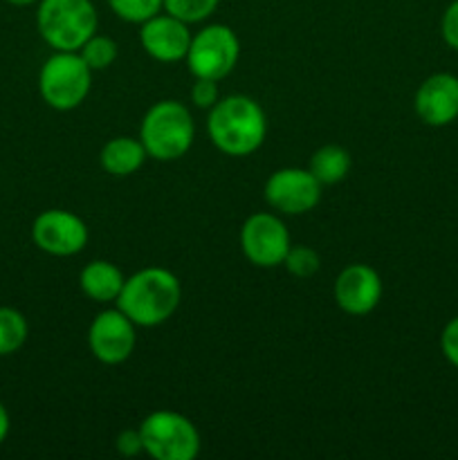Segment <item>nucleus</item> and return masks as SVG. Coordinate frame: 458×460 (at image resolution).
Masks as SVG:
<instances>
[{
	"label": "nucleus",
	"instance_id": "14",
	"mask_svg": "<svg viewBox=\"0 0 458 460\" xmlns=\"http://www.w3.org/2000/svg\"><path fill=\"white\" fill-rule=\"evenodd\" d=\"M413 108L422 124L443 128L458 119V76L449 72H436L427 76L416 90Z\"/></svg>",
	"mask_w": 458,
	"mask_h": 460
},
{
	"label": "nucleus",
	"instance_id": "17",
	"mask_svg": "<svg viewBox=\"0 0 458 460\" xmlns=\"http://www.w3.org/2000/svg\"><path fill=\"white\" fill-rule=\"evenodd\" d=\"M350 166H353V157L344 146L326 144L313 153L308 169L323 187V184L341 182L350 173Z\"/></svg>",
	"mask_w": 458,
	"mask_h": 460
},
{
	"label": "nucleus",
	"instance_id": "7",
	"mask_svg": "<svg viewBox=\"0 0 458 460\" xmlns=\"http://www.w3.org/2000/svg\"><path fill=\"white\" fill-rule=\"evenodd\" d=\"M238 57H241V40L236 31L223 22H211L191 36L184 61L196 79L220 81L236 67Z\"/></svg>",
	"mask_w": 458,
	"mask_h": 460
},
{
	"label": "nucleus",
	"instance_id": "16",
	"mask_svg": "<svg viewBox=\"0 0 458 460\" xmlns=\"http://www.w3.org/2000/svg\"><path fill=\"white\" fill-rule=\"evenodd\" d=\"M146 148L137 137H112L103 144L101 153H99V162H101L103 171L115 178H128V175L137 173L146 162Z\"/></svg>",
	"mask_w": 458,
	"mask_h": 460
},
{
	"label": "nucleus",
	"instance_id": "26",
	"mask_svg": "<svg viewBox=\"0 0 458 460\" xmlns=\"http://www.w3.org/2000/svg\"><path fill=\"white\" fill-rule=\"evenodd\" d=\"M115 449L126 458H135L139 454H144V440L142 434H139V427L137 429H124L115 440Z\"/></svg>",
	"mask_w": 458,
	"mask_h": 460
},
{
	"label": "nucleus",
	"instance_id": "5",
	"mask_svg": "<svg viewBox=\"0 0 458 460\" xmlns=\"http://www.w3.org/2000/svg\"><path fill=\"white\" fill-rule=\"evenodd\" d=\"M92 88V70L79 52H54L40 66L39 93L49 108L67 112L79 108Z\"/></svg>",
	"mask_w": 458,
	"mask_h": 460
},
{
	"label": "nucleus",
	"instance_id": "27",
	"mask_svg": "<svg viewBox=\"0 0 458 460\" xmlns=\"http://www.w3.org/2000/svg\"><path fill=\"white\" fill-rule=\"evenodd\" d=\"M9 427H12V420H9V411L3 402H0V445L7 440Z\"/></svg>",
	"mask_w": 458,
	"mask_h": 460
},
{
	"label": "nucleus",
	"instance_id": "25",
	"mask_svg": "<svg viewBox=\"0 0 458 460\" xmlns=\"http://www.w3.org/2000/svg\"><path fill=\"white\" fill-rule=\"evenodd\" d=\"M440 34H443L445 43L458 52V0H452L449 7L445 9L443 21H440Z\"/></svg>",
	"mask_w": 458,
	"mask_h": 460
},
{
	"label": "nucleus",
	"instance_id": "24",
	"mask_svg": "<svg viewBox=\"0 0 458 460\" xmlns=\"http://www.w3.org/2000/svg\"><path fill=\"white\" fill-rule=\"evenodd\" d=\"M440 350L452 367L458 368V314L449 319L447 326L440 332Z\"/></svg>",
	"mask_w": 458,
	"mask_h": 460
},
{
	"label": "nucleus",
	"instance_id": "4",
	"mask_svg": "<svg viewBox=\"0 0 458 460\" xmlns=\"http://www.w3.org/2000/svg\"><path fill=\"white\" fill-rule=\"evenodd\" d=\"M99 16L92 0H39L36 27L54 52H79L97 34Z\"/></svg>",
	"mask_w": 458,
	"mask_h": 460
},
{
	"label": "nucleus",
	"instance_id": "23",
	"mask_svg": "<svg viewBox=\"0 0 458 460\" xmlns=\"http://www.w3.org/2000/svg\"><path fill=\"white\" fill-rule=\"evenodd\" d=\"M218 99H220L218 81L196 79V84L191 85V102L196 103L198 108H205V111H209V108L214 106Z\"/></svg>",
	"mask_w": 458,
	"mask_h": 460
},
{
	"label": "nucleus",
	"instance_id": "15",
	"mask_svg": "<svg viewBox=\"0 0 458 460\" xmlns=\"http://www.w3.org/2000/svg\"><path fill=\"white\" fill-rule=\"evenodd\" d=\"M126 277L110 261H90L79 274V288L85 296L97 304H112L124 288Z\"/></svg>",
	"mask_w": 458,
	"mask_h": 460
},
{
	"label": "nucleus",
	"instance_id": "2",
	"mask_svg": "<svg viewBox=\"0 0 458 460\" xmlns=\"http://www.w3.org/2000/svg\"><path fill=\"white\" fill-rule=\"evenodd\" d=\"M182 286L166 268H144L126 277L117 296V308L139 328H155L169 322L180 308Z\"/></svg>",
	"mask_w": 458,
	"mask_h": 460
},
{
	"label": "nucleus",
	"instance_id": "13",
	"mask_svg": "<svg viewBox=\"0 0 458 460\" xmlns=\"http://www.w3.org/2000/svg\"><path fill=\"white\" fill-rule=\"evenodd\" d=\"M191 30L187 22L171 13H155L139 25V43L144 52L160 63L184 61L191 45Z\"/></svg>",
	"mask_w": 458,
	"mask_h": 460
},
{
	"label": "nucleus",
	"instance_id": "1",
	"mask_svg": "<svg viewBox=\"0 0 458 460\" xmlns=\"http://www.w3.org/2000/svg\"><path fill=\"white\" fill-rule=\"evenodd\" d=\"M207 133L214 146L229 157H247L259 151L268 135V117L247 94H229L209 108Z\"/></svg>",
	"mask_w": 458,
	"mask_h": 460
},
{
	"label": "nucleus",
	"instance_id": "18",
	"mask_svg": "<svg viewBox=\"0 0 458 460\" xmlns=\"http://www.w3.org/2000/svg\"><path fill=\"white\" fill-rule=\"evenodd\" d=\"M30 326L21 310L0 305V358L18 353L25 346Z\"/></svg>",
	"mask_w": 458,
	"mask_h": 460
},
{
	"label": "nucleus",
	"instance_id": "9",
	"mask_svg": "<svg viewBox=\"0 0 458 460\" xmlns=\"http://www.w3.org/2000/svg\"><path fill=\"white\" fill-rule=\"evenodd\" d=\"M263 198L272 209L286 216L308 214L321 200V182L310 173V169L286 166L269 175Z\"/></svg>",
	"mask_w": 458,
	"mask_h": 460
},
{
	"label": "nucleus",
	"instance_id": "20",
	"mask_svg": "<svg viewBox=\"0 0 458 460\" xmlns=\"http://www.w3.org/2000/svg\"><path fill=\"white\" fill-rule=\"evenodd\" d=\"M218 3L220 0H164L162 9L187 25H196L207 21L218 9Z\"/></svg>",
	"mask_w": 458,
	"mask_h": 460
},
{
	"label": "nucleus",
	"instance_id": "11",
	"mask_svg": "<svg viewBox=\"0 0 458 460\" xmlns=\"http://www.w3.org/2000/svg\"><path fill=\"white\" fill-rule=\"evenodd\" d=\"M135 323L119 308L103 310L88 328V346L94 359L106 367L124 364L137 346Z\"/></svg>",
	"mask_w": 458,
	"mask_h": 460
},
{
	"label": "nucleus",
	"instance_id": "19",
	"mask_svg": "<svg viewBox=\"0 0 458 460\" xmlns=\"http://www.w3.org/2000/svg\"><path fill=\"white\" fill-rule=\"evenodd\" d=\"M79 54L90 70L101 72V70H108V67L117 61V57H119V48H117V43L110 39V36L94 34L85 40L84 48L79 49Z\"/></svg>",
	"mask_w": 458,
	"mask_h": 460
},
{
	"label": "nucleus",
	"instance_id": "28",
	"mask_svg": "<svg viewBox=\"0 0 458 460\" xmlns=\"http://www.w3.org/2000/svg\"><path fill=\"white\" fill-rule=\"evenodd\" d=\"M7 3L13 4V7H27V4L39 3V0H7Z\"/></svg>",
	"mask_w": 458,
	"mask_h": 460
},
{
	"label": "nucleus",
	"instance_id": "6",
	"mask_svg": "<svg viewBox=\"0 0 458 460\" xmlns=\"http://www.w3.org/2000/svg\"><path fill=\"white\" fill-rule=\"evenodd\" d=\"M144 454L155 460H193L200 454V434L187 416L169 409L148 413L139 425Z\"/></svg>",
	"mask_w": 458,
	"mask_h": 460
},
{
	"label": "nucleus",
	"instance_id": "12",
	"mask_svg": "<svg viewBox=\"0 0 458 460\" xmlns=\"http://www.w3.org/2000/svg\"><path fill=\"white\" fill-rule=\"evenodd\" d=\"M332 295H335V304L339 305L341 313L350 314V317H364L380 304L382 279L371 265L353 263L339 272Z\"/></svg>",
	"mask_w": 458,
	"mask_h": 460
},
{
	"label": "nucleus",
	"instance_id": "3",
	"mask_svg": "<svg viewBox=\"0 0 458 460\" xmlns=\"http://www.w3.org/2000/svg\"><path fill=\"white\" fill-rule=\"evenodd\" d=\"M196 137V124L184 103L164 99L151 106L139 126V142L157 162H173L187 155Z\"/></svg>",
	"mask_w": 458,
	"mask_h": 460
},
{
	"label": "nucleus",
	"instance_id": "22",
	"mask_svg": "<svg viewBox=\"0 0 458 460\" xmlns=\"http://www.w3.org/2000/svg\"><path fill=\"white\" fill-rule=\"evenodd\" d=\"M287 272L296 279H310L319 272L321 268V259L317 252L308 245H290L286 261H283Z\"/></svg>",
	"mask_w": 458,
	"mask_h": 460
},
{
	"label": "nucleus",
	"instance_id": "10",
	"mask_svg": "<svg viewBox=\"0 0 458 460\" xmlns=\"http://www.w3.org/2000/svg\"><path fill=\"white\" fill-rule=\"evenodd\" d=\"M88 225L67 209H45L31 223V241L49 256H75L88 245Z\"/></svg>",
	"mask_w": 458,
	"mask_h": 460
},
{
	"label": "nucleus",
	"instance_id": "8",
	"mask_svg": "<svg viewBox=\"0 0 458 460\" xmlns=\"http://www.w3.org/2000/svg\"><path fill=\"white\" fill-rule=\"evenodd\" d=\"M241 252L251 265L256 268H278L286 261L287 250H290V232L283 225L278 216L259 211L251 214L242 223L241 236Z\"/></svg>",
	"mask_w": 458,
	"mask_h": 460
},
{
	"label": "nucleus",
	"instance_id": "21",
	"mask_svg": "<svg viewBox=\"0 0 458 460\" xmlns=\"http://www.w3.org/2000/svg\"><path fill=\"white\" fill-rule=\"evenodd\" d=\"M106 3L117 18L142 25L144 21L162 12L164 0H106Z\"/></svg>",
	"mask_w": 458,
	"mask_h": 460
}]
</instances>
